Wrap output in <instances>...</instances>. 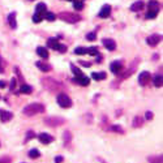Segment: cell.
<instances>
[{
    "instance_id": "cell-1",
    "label": "cell",
    "mask_w": 163,
    "mask_h": 163,
    "mask_svg": "<svg viewBox=\"0 0 163 163\" xmlns=\"http://www.w3.org/2000/svg\"><path fill=\"white\" fill-rule=\"evenodd\" d=\"M46 108L42 103H30L24 107L22 112L26 116H34V115H38V114H43Z\"/></svg>"
},
{
    "instance_id": "cell-2",
    "label": "cell",
    "mask_w": 163,
    "mask_h": 163,
    "mask_svg": "<svg viewBox=\"0 0 163 163\" xmlns=\"http://www.w3.org/2000/svg\"><path fill=\"white\" fill-rule=\"evenodd\" d=\"M59 19L65 21V22H68V24H76V22H78V21H81V16L71 13V12H63L59 14Z\"/></svg>"
},
{
    "instance_id": "cell-3",
    "label": "cell",
    "mask_w": 163,
    "mask_h": 163,
    "mask_svg": "<svg viewBox=\"0 0 163 163\" xmlns=\"http://www.w3.org/2000/svg\"><path fill=\"white\" fill-rule=\"evenodd\" d=\"M47 46H48L50 48L56 50V51H59L61 54H64L65 51H67V47H65L64 45H61V43L57 41L56 38H50L48 41H47Z\"/></svg>"
},
{
    "instance_id": "cell-4",
    "label": "cell",
    "mask_w": 163,
    "mask_h": 163,
    "mask_svg": "<svg viewBox=\"0 0 163 163\" xmlns=\"http://www.w3.org/2000/svg\"><path fill=\"white\" fill-rule=\"evenodd\" d=\"M56 102H57V104H59L61 108H69L72 106V99L64 93H60L59 95H57Z\"/></svg>"
},
{
    "instance_id": "cell-5",
    "label": "cell",
    "mask_w": 163,
    "mask_h": 163,
    "mask_svg": "<svg viewBox=\"0 0 163 163\" xmlns=\"http://www.w3.org/2000/svg\"><path fill=\"white\" fill-rule=\"evenodd\" d=\"M42 84L43 86L47 89V90H51V92H55V90H57L60 88V84L57 81H55L54 78H43L42 80Z\"/></svg>"
},
{
    "instance_id": "cell-6",
    "label": "cell",
    "mask_w": 163,
    "mask_h": 163,
    "mask_svg": "<svg viewBox=\"0 0 163 163\" xmlns=\"http://www.w3.org/2000/svg\"><path fill=\"white\" fill-rule=\"evenodd\" d=\"M65 123V120L63 118H59V116H51V118H46L45 119V124L46 125H50V127H60Z\"/></svg>"
},
{
    "instance_id": "cell-7",
    "label": "cell",
    "mask_w": 163,
    "mask_h": 163,
    "mask_svg": "<svg viewBox=\"0 0 163 163\" xmlns=\"http://www.w3.org/2000/svg\"><path fill=\"white\" fill-rule=\"evenodd\" d=\"M150 78H151V76H150L149 72H146V71H145V72H141L140 76H138V84L142 85V86L146 85L147 82L150 81Z\"/></svg>"
},
{
    "instance_id": "cell-8",
    "label": "cell",
    "mask_w": 163,
    "mask_h": 163,
    "mask_svg": "<svg viewBox=\"0 0 163 163\" xmlns=\"http://www.w3.org/2000/svg\"><path fill=\"white\" fill-rule=\"evenodd\" d=\"M161 35L159 34H153V35H150V37H147L146 38V43L149 46H151V47H154V46H157L159 42H161Z\"/></svg>"
},
{
    "instance_id": "cell-9",
    "label": "cell",
    "mask_w": 163,
    "mask_h": 163,
    "mask_svg": "<svg viewBox=\"0 0 163 163\" xmlns=\"http://www.w3.org/2000/svg\"><path fill=\"white\" fill-rule=\"evenodd\" d=\"M110 69H111L112 73L119 74V73H120V71L123 69V63H121V61H119V60L112 61L111 65H110Z\"/></svg>"
},
{
    "instance_id": "cell-10",
    "label": "cell",
    "mask_w": 163,
    "mask_h": 163,
    "mask_svg": "<svg viewBox=\"0 0 163 163\" xmlns=\"http://www.w3.org/2000/svg\"><path fill=\"white\" fill-rule=\"evenodd\" d=\"M73 81L76 82V84L81 85V86H88V85L90 84V78L86 77L85 74H84V76H80V77H74Z\"/></svg>"
},
{
    "instance_id": "cell-11",
    "label": "cell",
    "mask_w": 163,
    "mask_h": 163,
    "mask_svg": "<svg viewBox=\"0 0 163 163\" xmlns=\"http://www.w3.org/2000/svg\"><path fill=\"white\" fill-rule=\"evenodd\" d=\"M38 140L41 141L42 144L47 145V144L52 142V141H54V137H52V136H50L48 133H39V135H38Z\"/></svg>"
},
{
    "instance_id": "cell-12",
    "label": "cell",
    "mask_w": 163,
    "mask_h": 163,
    "mask_svg": "<svg viewBox=\"0 0 163 163\" xmlns=\"http://www.w3.org/2000/svg\"><path fill=\"white\" fill-rule=\"evenodd\" d=\"M13 119V114L9 111H4V110H0V120L3 123H7L9 120H12Z\"/></svg>"
},
{
    "instance_id": "cell-13",
    "label": "cell",
    "mask_w": 163,
    "mask_h": 163,
    "mask_svg": "<svg viewBox=\"0 0 163 163\" xmlns=\"http://www.w3.org/2000/svg\"><path fill=\"white\" fill-rule=\"evenodd\" d=\"M102 43H103V46L106 47L108 51H114V50L116 48V43H115L114 39H108V38H106V39H103V41H102Z\"/></svg>"
},
{
    "instance_id": "cell-14",
    "label": "cell",
    "mask_w": 163,
    "mask_h": 163,
    "mask_svg": "<svg viewBox=\"0 0 163 163\" xmlns=\"http://www.w3.org/2000/svg\"><path fill=\"white\" fill-rule=\"evenodd\" d=\"M110 13H111V7L108 4H106L100 8V12L98 13V16H99L100 19H106V17L110 16Z\"/></svg>"
},
{
    "instance_id": "cell-15",
    "label": "cell",
    "mask_w": 163,
    "mask_h": 163,
    "mask_svg": "<svg viewBox=\"0 0 163 163\" xmlns=\"http://www.w3.org/2000/svg\"><path fill=\"white\" fill-rule=\"evenodd\" d=\"M107 74L104 72H93L92 73V78L95 80V81H100V80H106Z\"/></svg>"
},
{
    "instance_id": "cell-16",
    "label": "cell",
    "mask_w": 163,
    "mask_h": 163,
    "mask_svg": "<svg viewBox=\"0 0 163 163\" xmlns=\"http://www.w3.org/2000/svg\"><path fill=\"white\" fill-rule=\"evenodd\" d=\"M8 24H9V26L12 29H16L17 22H16V13H14V12L8 14Z\"/></svg>"
},
{
    "instance_id": "cell-17",
    "label": "cell",
    "mask_w": 163,
    "mask_h": 163,
    "mask_svg": "<svg viewBox=\"0 0 163 163\" xmlns=\"http://www.w3.org/2000/svg\"><path fill=\"white\" fill-rule=\"evenodd\" d=\"M142 8H144V1H141V0L133 3V4L130 5V10H133V12H140Z\"/></svg>"
},
{
    "instance_id": "cell-18",
    "label": "cell",
    "mask_w": 163,
    "mask_h": 163,
    "mask_svg": "<svg viewBox=\"0 0 163 163\" xmlns=\"http://www.w3.org/2000/svg\"><path fill=\"white\" fill-rule=\"evenodd\" d=\"M132 125H133V128H140V127H142L144 125V118L136 116L132 121Z\"/></svg>"
},
{
    "instance_id": "cell-19",
    "label": "cell",
    "mask_w": 163,
    "mask_h": 163,
    "mask_svg": "<svg viewBox=\"0 0 163 163\" xmlns=\"http://www.w3.org/2000/svg\"><path fill=\"white\" fill-rule=\"evenodd\" d=\"M35 65H37V67H38L42 72H50V71H51V67H50L48 64H46V63H42V61H37V63H35Z\"/></svg>"
},
{
    "instance_id": "cell-20",
    "label": "cell",
    "mask_w": 163,
    "mask_h": 163,
    "mask_svg": "<svg viewBox=\"0 0 163 163\" xmlns=\"http://www.w3.org/2000/svg\"><path fill=\"white\" fill-rule=\"evenodd\" d=\"M153 84L155 88H161L162 84H163V80H162V76L161 74H155L153 77Z\"/></svg>"
},
{
    "instance_id": "cell-21",
    "label": "cell",
    "mask_w": 163,
    "mask_h": 163,
    "mask_svg": "<svg viewBox=\"0 0 163 163\" xmlns=\"http://www.w3.org/2000/svg\"><path fill=\"white\" fill-rule=\"evenodd\" d=\"M37 54L41 57H43V59H47V57H48V51H47V48H45V47H38Z\"/></svg>"
},
{
    "instance_id": "cell-22",
    "label": "cell",
    "mask_w": 163,
    "mask_h": 163,
    "mask_svg": "<svg viewBox=\"0 0 163 163\" xmlns=\"http://www.w3.org/2000/svg\"><path fill=\"white\" fill-rule=\"evenodd\" d=\"M35 10H37V12L35 13H39V14H45V12L47 10V7H46V4L45 3H39V4L35 7Z\"/></svg>"
},
{
    "instance_id": "cell-23",
    "label": "cell",
    "mask_w": 163,
    "mask_h": 163,
    "mask_svg": "<svg viewBox=\"0 0 163 163\" xmlns=\"http://www.w3.org/2000/svg\"><path fill=\"white\" fill-rule=\"evenodd\" d=\"M20 92L22 94H30L33 92V88H31V86H29V85H26V84H22V85H21V88H20Z\"/></svg>"
},
{
    "instance_id": "cell-24",
    "label": "cell",
    "mask_w": 163,
    "mask_h": 163,
    "mask_svg": "<svg viewBox=\"0 0 163 163\" xmlns=\"http://www.w3.org/2000/svg\"><path fill=\"white\" fill-rule=\"evenodd\" d=\"M158 12H159V9H149L146 13V19H155Z\"/></svg>"
},
{
    "instance_id": "cell-25",
    "label": "cell",
    "mask_w": 163,
    "mask_h": 163,
    "mask_svg": "<svg viewBox=\"0 0 163 163\" xmlns=\"http://www.w3.org/2000/svg\"><path fill=\"white\" fill-rule=\"evenodd\" d=\"M71 69H72V72L74 73L76 77H80V76H84V73H82V71L80 69V68L76 67V65H73V64H71Z\"/></svg>"
},
{
    "instance_id": "cell-26",
    "label": "cell",
    "mask_w": 163,
    "mask_h": 163,
    "mask_svg": "<svg viewBox=\"0 0 163 163\" xmlns=\"http://www.w3.org/2000/svg\"><path fill=\"white\" fill-rule=\"evenodd\" d=\"M73 8H74L76 10L84 9V3H82L81 0H73Z\"/></svg>"
},
{
    "instance_id": "cell-27",
    "label": "cell",
    "mask_w": 163,
    "mask_h": 163,
    "mask_svg": "<svg viewBox=\"0 0 163 163\" xmlns=\"http://www.w3.org/2000/svg\"><path fill=\"white\" fill-rule=\"evenodd\" d=\"M149 163H163L162 155H155V157H150V158H149Z\"/></svg>"
},
{
    "instance_id": "cell-28",
    "label": "cell",
    "mask_w": 163,
    "mask_h": 163,
    "mask_svg": "<svg viewBox=\"0 0 163 163\" xmlns=\"http://www.w3.org/2000/svg\"><path fill=\"white\" fill-rule=\"evenodd\" d=\"M110 130H111V132L120 133V135H123V133H124V129H123L120 125H111V127H110Z\"/></svg>"
},
{
    "instance_id": "cell-29",
    "label": "cell",
    "mask_w": 163,
    "mask_h": 163,
    "mask_svg": "<svg viewBox=\"0 0 163 163\" xmlns=\"http://www.w3.org/2000/svg\"><path fill=\"white\" fill-rule=\"evenodd\" d=\"M45 17L47 21H55V19H56V16L52 12H47V10L45 12Z\"/></svg>"
},
{
    "instance_id": "cell-30",
    "label": "cell",
    "mask_w": 163,
    "mask_h": 163,
    "mask_svg": "<svg viewBox=\"0 0 163 163\" xmlns=\"http://www.w3.org/2000/svg\"><path fill=\"white\" fill-rule=\"evenodd\" d=\"M149 9H159V3L157 0H150L149 1Z\"/></svg>"
},
{
    "instance_id": "cell-31",
    "label": "cell",
    "mask_w": 163,
    "mask_h": 163,
    "mask_svg": "<svg viewBox=\"0 0 163 163\" xmlns=\"http://www.w3.org/2000/svg\"><path fill=\"white\" fill-rule=\"evenodd\" d=\"M86 54H89V55H92V56H97L99 52H98V50L95 47H90V48H86Z\"/></svg>"
},
{
    "instance_id": "cell-32",
    "label": "cell",
    "mask_w": 163,
    "mask_h": 163,
    "mask_svg": "<svg viewBox=\"0 0 163 163\" xmlns=\"http://www.w3.org/2000/svg\"><path fill=\"white\" fill-rule=\"evenodd\" d=\"M39 150H37V149H31V150H29V157L30 158H38L39 157Z\"/></svg>"
},
{
    "instance_id": "cell-33",
    "label": "cell",
    "mask_w": 163,
    "mask_h": 163,
    "mask_svg": "<svg viewBox=\"0 0 163 163\" xmlns=\"http://www.w3.org/2000/svg\"><path fill=\"white\" fill-rule=\"evenodd\" d=\"M74 54L76 55H85L86 48L85 47H77V48H74Z\"/></svg>"
},
{
    "instance_id": "cell-34",
    "label": "cell",
    "mask_w": 163,
    "mask_h": 163,
    "mask_svg": "<svg viewBox=\"0 0 163 163\" xmlns=\"http://www.w3.org/2000/svg\"><path fill=\"white\" fill-rule=\"evenodd\" d=\"M42 20H43V17H42V14H39V13H35L34 16H33V22H35V24L41 22Z\"/></svg>"
},
{
    "instance_id": "cell-35",
    "label": "cell",
    "mask_w": 163,
    "mask_h": 163,
    "mask_svg": "<svg viewBox=\"0 0 163 163\" xmlns=\"http://www.w3.org/2000/svg\"><path fill=\"white\" fill-rule=\"evenodd\" d=\"M71 138H72L71 133L68 132V130H65V132H64V144H65V145H68V142L71 141Z\"/></svg>"
},
{
    "instance_id": "cell-36",
    "label": "cell",
    "mask_w": 163,
    "mask_h": 163,
    "mask_svg": "<svg viewBox=\"0 0 163 163\" xmlns=\"http://www.w3.org/2000/svg\"><path fill=\"white\" fill-rule=\"evenodd\" d=\"M86 39H88V41H95L97 39V34L95 33H89V34H86Z\"/></svg>"
},
{
    "instance_id": "cell-37",
    "label": "cell",
    "mask_w": 163,
    "mask_h": 163,
    "mask_svg": "<svg viewBox=\"0 0 163 163\" xmlns=\"http://www.w3.org/2000/svg\"><path fill=\"white\" fill-rule=\"evenodd\" d=\"M14 88H16V78H12V80H10L9 89H10V90H14Z\"/></svg>"
},
{
    "instance_id": "cell-38",
    "label": "cell",
    "mask_w": 163,
    "mask_h": 163,
    "mask_svg": "<svg viewBox=\"0 0 163 163\" xmlns=\"http://www.w3.org/2000/svg\"><path fill=\"white\" fill-rule=\"evenodd\" d=\"M145 119H146V120H151V119H153V112L147 111L146 114H145Z\"/></svg>"
},
{
    "instance_id": "cell-39",
    "label": "cell",
    "mask_w": 163,
    "mask_h": 163,
    "mask_svg": "<svg viewBox=\"0 0 163 163\" xmlns=\"http://www.w3.org/2000/svg\"><path fill=\"white\" fill-rule=\"evenodd\" d=\"M0 163H10V158H8V157H1V158H0Z\"/></svg>"
},
{
    "instance_id": "cell-40",
    "label": "cell",
    "mask_w": 163,
    "mask_h": 163,
    "mask_svg": "<svg viewBox=\"0 0 163 163\" xmlns=\"http://www.w3.org/2000/svg\"><path fill=\"white\" fill-rule=\"evenodd\" d=\"M80 64L84 67H92V63H89V61H80Z\"/></svg>"
},
{
    "instance_id": "cell-41",
    "label": "cell",
    "mask_w": 163,
    "mask_h": 163,
    "mask_svg": "<svg viewBox=\"0 0 163 163\" xmlns=\"http://www.w3.org/2000/svg\"><path fill=\"white\" fill-rule=\"evenodd\" d=\"M33 137H34V133H33L31 130H30V132H28V135H26V140H30V138H33Z\"/></svg>"
},
{
    "instance_id": "cell-42",
    "label": "cell",
    "mask_w": 163,
    "mask_h": 163,
    "mask_svg": "<svg viewBox=\"0 0 163 163\" xmlns=\"http://www.w3.org/2000/svg\"><path fill=\"white\" fill-rule=\"evenodd\" d=\"M63 159H64V158L60 155V157H56V158H55V162H56V163H61V162H63Z\"/></svg>"
},
{
    "instance_id": "cell-43",
    "label": "cell",
    "mask_w": 163,
    "mask_h": 163,
    "mask_svg": "<svg viewBox=\"0 0 163 163\" xmlns=\"http://www.w3.org/2000/svg\"><path fill=\"white\" fill-rule=\"evenodd\" d=\"M5 86H7V84H5L4 81H0V88L3 89V88H5Z\"/></svg>"
},
{
    "instance_id": "cell-44",
    "label": "cell",
    "mask_w": 163,
    "mask_h": 163,
    "mask_svg": "<svg viewBox=\"0 0 163 163\" xmlns=\"http://www.w3.org/2000/svg\"><path fill=\"white\" fill-rule=\"evenodd\" d=\"M0 72H3V68H1V63H0Z\"/></svg>"
},
{
    "instance_id": "cell-45",
    "label": "cell",
    "mask_w": 163,
    "mask_h": 163,
    "mask_svg": "<svg viewBox=\"0 0 163 163\" xmlns=\"http://www.w3.org/2000/svg\"><path fill=\"white\" fill-rule=\"evenodd\" d=\"M68 1H71V0H68ZM72 1H73V0H72Z\"/></svg>"
},
{
    "instance_id": "cell-46",
    "label": "cell",
    "mask_w": 163,
    "mask_h": 163,
    "mask_svg": "<svg viewBox=\"0 0 163 163\" xmlns=\"http://www.w3.org/2000/svg\"><path fill=\"white\" fill-rule=\"evenodd\" d=\"M30 1H33V0H30Z\"/></svg>"
}]
</instances>
